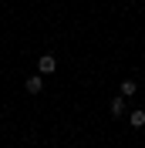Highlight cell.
Instances as JSON below:
<instances>
[{"mask_svg":"<svg viewBox=\"0 0 145 148\" xmlns=\"http://www.w3.org/2000/svg\"><path fill=\"white\" fill-rule=\"evenodd\" d=\"M128 98H125V94H115V98H111V101H108V111H111V118H125V114H128Z\"/></svg>","mask_w":145,"mask_h":148,"instance_id":"1","label":"cell"},{"mask_svg":"<svg viewBox=\"0 0 145 148\" xmlns=\"http://www.w3.org/2000/svg\"><path fill=\"white\" fill-rule=\"evenodd\" d=\"M37 71H41V74H54V71H57L54 54H41V57H37Z\"/></svg>","mask_w":145,"mask_h":148,"instance_id":"2","label":"cell"},{"mask_svg":"<svg viewBox=\"0 0 145 148\" xmlns=\"http://www.w3.org/2000/svg\"><path fill=\"white\" fill-rule=\"evenodd\" d=\"M125 118H128V125H132V128H142V125H145V111H142V108H132Z\"/></svg>","mask_w":145,"mask_h":148,"instance_id":"3","label":"cell"},{"mask_svg":"<svg viewBox=\"0 0 145 148\" xmlns=\"http://www.w3.org/2000/svg\"><path fill=\"white\" fill-rule=\"evenodd\" d=\"M24 88H27V94H41V91H44V77H41V74H34V77H27V84H24Z\"/></svg>","mask_w":145,"mask_h":148,"instance_id":"4","label":"cell"},{"mask_svg":"<svg viewBox=\"0 0 145 148\" xmlns=\"http://www.w3.org/2000/svg\"><path fill=\"white\" fill-rule=\"evenodd\" d=\"M135 91H138V84L132 81V77H125V81L118 84V94H125V98H135Z\"/></svg>","mask_w":145,"mask_h":148,"instance_id":"5","label":"cell"}]
</instances>
